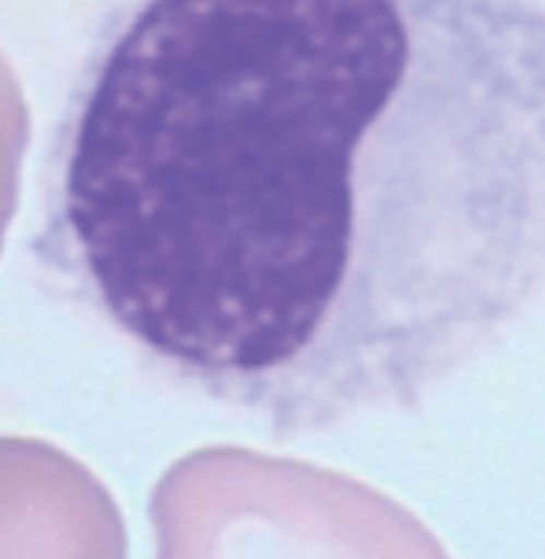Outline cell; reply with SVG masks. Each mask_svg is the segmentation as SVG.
Wrapping results in <instances>:
<instances>
[{"mask_svg":"<svg viewBox=\"0 0 545 559\" xmlns=\"http://www.w3.org/2000/svg\"><path fill=\"white\" fill-rule=\"evenodd\" d=\"M0 559H127V527L84 462L0 437Z\"/></svg>","mask_w":545,"mask_h":559,"instance_id":"cell-3","label":"cell"},{"mask_svg":"<svg viewBox=\"0 0 545 559\" xmlns=\"http://www.w3.org/2000/svg\"><path fill=\"white\" fill-rule=\"evenodd\" d=\"M29 145V109L15 69L0 55V249L19 206V177Z\"/></svg>","mask_w":545,"mask_h":559,"instance_id":"cell-4","label":"cell"},{"mask_svg":"<svg viewBox=\"0 0 545 559\" xmlns=\"http://www.w3.org/2000/svg\"><path fill=\"white\" fill-rule=\"evenodd\" d=\"M33 253L279 440L419 408L545 296V0H130Z\"/></svg>","mask_w":545,"mask_h":559,"instance_id":"cell-1","label":"cell"},{"mask_svg":"<svg viewBox=\"0 0 545 559\" xmlns=\"http://www.w3.org/2000/svg\"><path fill=\"white\" fill-rule=\"evenodd\" d=\"M156 559H452L376 487L246 448L177 459L152 491Z\"/></svg>","mask_w":545,"mask_h":559,"instance_id":"cell-2","label":"cell"}]
</instances>
